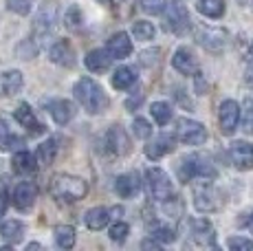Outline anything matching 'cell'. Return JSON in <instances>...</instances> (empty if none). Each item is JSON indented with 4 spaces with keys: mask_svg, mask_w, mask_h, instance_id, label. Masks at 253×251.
<instances>
[{
    "mask_svg": "<svg viewBox=\"0 0 253 251\" xmlns=\"http://www.w3.org/2000/svg\"><path fill=\"white\" fill-rule=\"evenodd\" d=\"M73 93H75V99L82 104V108L90 115L104 113L110 104L108 95L104 93V88H101L95 80H90V77H82V80L75 84Z\"/></svg>",
    "mask_w": 253,
    "mask_h": 251,
    "instance_id": "6da1fadb",
    "label": "cell"
},
{
    "mask_svg": "<svg viewBox=\"0 0 253 251\" xmlns=\"http://www.w3.org/2000/svg\"><path fill=\"white\" fill-rule=\"evenodd\" d=\"M48 192L55 201L62 203H75L80 199H84L86 192H88V185H86L84 178L73 176V174H55L51 178V185H48Z\"/></svg>",
    "mask_w": 253,
    "mask_h": 251,
    "instance_id": "7a4b0ae2",
    "label": "cell"
},
{
    "mask_svg": "<svg viewBox=\"0 0 253 251\" xmlns=\"http://www.w3.org/2000/svg\"><path fill=\"white\" fill-rule=\"evenodd\" d=\"M178 178L183 183L201 178V181H213L216 178V167L209 163V159H205L203 154H189L181 161L178 166Z\"/></svg>",
    "mask_w": 253,
    "mask_h": 251,
    "instance_id": "3957f363",
    "label": "cell"
},
{
    "mask_svg": "<svg viewBox=\"0 0 253 251\" xmlns=\"http://www.w3.org/2000/svg\"><path fill=\"white\" fill-rule=\"evenodd\" d=\"M145 190L152 201H168L172 196V181H169L168 172H163L161 167H148L145 170Z\"/></svg>",
    "mask_w": 253,
    "mask_h": 251,
    "instance_id": "277c9868",
    "label": "cell"
},
{
    "mask_svg": "<svg viewBox=\"0 0 253 251\" xmlns=\"http://www.w3.org/2000/svg\"><path fill=\"white\" fill-rule=\"evenodd\" d=\"M165 22H163V29L169 33H176L181 36L189 29V13H187V7L181 4L178 0H169L165 4Z\"/></svg>",
    "mask_w": 253,
    "mask_h": 251,
    "instance_id": "5b68a950",
    "label": "cell"
},
{
    "mask_svg": "<svg viewBox=\"0 0 253 251\" xmlns=\"http://www.w3.org/2000/svg\"><path fill=\"white\" fill-rule=\"evenodd\" d=\"M176 137L185 146H201V143L207 141V130H205V126L194 122V119H178Z\"/></svg>",
    "mask_w": 253,
    "mask_h": 251,
    "instance_id": "8992f818",
    "label": "cell"
},
{
    "mask_svg": "<svg viewBox=\"0 0 253 251\" xmlns=\"http://www.w3.org/2000/svg\"><path fill=\"white\" fill-rule=\"evenodd\" d=\"M194 205H196L198 211H205V214L216 211L220 207V194L209 181H203L201 185L194 187Z\"/></svg>",
    "mask_w": 253,
    "mask_h": 251,
    "instance_id": "52a82bcc",
    "label": "cell"
},
{
    "mask_svg": "<svg viewBox=\"0 0 253 251\" xmlns=\"http://www.w3.org/2000/svg\"><path fill=\"white\" fill-rule=\"evenodd\" d=\"M218 122H220V132L222 134H233L240 124V106L238 101L227 99L220 104V110H218Z\"/></svg>",
    "mask_w": 253,
    "mask_h": 251,
    "instance_id": "ba28073f",
    "label": "cell"
},
{
    "mask_svg": "<svg viewBox=\"0 0 253 251\" xmlns=\"http://www.w3.org/2000/svg\"><path fill=\"white\" fill-rule=\"evenodd\" d=\"M55 25H57V7L53 2H44L40 7V11H38V16H36L33 31H36V36L46 38L48 33L53 31V27Z\"/></svg>",
    "mask_w": 253,
    "mask_h": 251,
    "instance_id": "9c48e42d",
    "label": "cell"
},
{
    "mask_svg": "<svg viewBox=\"0 0 253 251\" xmlns=\"http://www.w3.org/2000/svg\"><path fill=\"white\" fill-rule=\"evenodd\" d=\"M36 199H38V187L33 185L31 181H20L13 187L11 201H13V205H16V209H20V211L31 209Z\"/></svg>",
    "mask_w": 253,
    "mask_h": 251,
    "instance_id": "30bf717a",
    "label": "cell"
},
{
    "mask_svg": "<svg viewBox=\"0 0 253 251\" xmlns=\"http://www.w3.org/2000/svg\"><path fill=\"white\" fill-rule=\"evenodd\" d=\"M196 40L198 44H203L209 51H220L227 44V33L220 29H211V27H196Z\"/></svg>",
    "mask_w": 253,
    "mask_h": 251,
    "instance_id": "8fae6325",
    "label": "cell"
},
{
    "mask_svg": "<svg viewBox=\"0 0 253 251\" xmlns=\"http://www.w3.org/2000/svg\"><path fill=\"white\" fill-rule=\"evenodd\" d=\"M189 225H192V240L198 247L216 249V234H213V227L207 218H194Z\"/></svg>",
    "mask_w": 253,
    "mask_h": 251,
    "instance_id": "7c38bea8",
    "label": "cell"
},
{
    "mask_svg": "<svg viewBox=\"0 0 253 251\" xmlns=\"http://www.w3.org/2000/svg\"><path fill=\"white\" fill-rule=\"evenodd\" d=\"M229 157H231V163L238 167V170L247 172L253 167V146L247 141H236L231 143L229 148Z\"/></svg>",
    "mask_w": 253,
    "mask_h": 251,
    "instance_id": "4fadbf2b",
    "label": "cell"
},
{
    "mask_svg": "<svg viewBox=\"0 0 253 251\" xmlns=\"http://www.w3.org/2000/svg\"><path fill=\"white\" fill-rule=\"evenodd\" d=\"M141 185H143V181H141L139 172H128V174L117 176L115 192L121 199H132V196H137L141 192Z\"/></svg>",
    "mask_w": 253,
    "mask_h": 251,
    "instance_id": "5bb4252c",
    "label": "cell"
},
{
    "mask_svg": "<svg viewBox=\"0 0 253 251\" xmlns=\"http://www.w3.org/2000/svg\"><path fill=\"white\" fill-rule=\"evenodd\" d=\"M106 146H108V150L117 154V157H124V154L130 152V139L121 126H113V128L106 132Z\"/></svg>",
    "mask_w": 253,
    "mask_h": 251,
    "instance_id": "9a60e30c",
    "label": "cell"
},
{
    "mask_svg": "<svg viewBox=\"0 0 253 251\" xmlns=\"http://www.w3.org/2000/svg\"><path fill=\"white\" fill-rule=\"evenodd\" d=\"M48 57H51L53 64L66 66V69H71V66L75 64V51H73L69 40H57L55 44L48 49Z\"/></svg>",
    "mask_w": 253,
    "mask_h": 251,
    "instance_id": "2e32d148",
    "label": "cell"
},
{
    "mask_svg": "<svg viewBox=\"0 0 253 251\" xmlns=\"http://www.w3.org/2000/svg\"><path fill=\"white\" fill-rule=\"evenodd\" d=\"M174 148H176V137H174V134L163 132V134H159L154 141H150L148 146H145V157H150V159H161L163 154L174 152Z\"/></svg>",
    "mask_w": 253,
    "mask_h": 251,
    "instance_id": "e0dca14e",
    "label": "cell"
},
{
    "mask_svg": "<svg viewBox=\"0 0 253 251\" xmlns=\"http://www.w3.org/2000/svg\"><path fill=\"white\" fill-rule=\"evenodd\" d=\"M172 66L183 75H196L198 73V60L187 46H181L172 57Z\"/></svg>",
    "mask_w": 253,
    "mask_h": 251,
    "instance_id": "ac0fdd59",
    "label": "cell"
},
{
    "mask_svg": "<svg viewBox=\"0 0 253 251\" xmlns=\"http://www.w3.org/2000/svg\"><path fill=\"white\" fill-rule=\"evenodd\" d=\"M46 110H48V115H51L53 122H55L57 126H66L73 119V115H75V106H73L69 99H53V101H48Z\"/></svg>",
    "mask_w": 253,
    "mask_h": 251,
    "instance_id": "d6986e66",
    "label": "cell"
},
{
    "mask_svg": "<svg viewBox=\"0 0 253 251\" xmlns=\"http://www.w3.org/2000/svg\"><path fill=\"white\" fill-rule=\"evenodd\" d=\"M13 117H16V122L22 126V128H27L31 134H42L44 132V126L38 122L36 113L31 110V106L29 104H20L16 108V113H13Z\"/></svg>",
    "mask_w": 253,
    "mask_h": 251,
    "instance_id": "ffe728a7",
    "label": "cell"
},
{
    "mask_svg": "<svg viewBox=\"0 0 253 251\" xmlns=\"http://www.w3.org/2000/svg\"><path fill=\"white\" fill-rule=\"evenodd\" d=\"M106 51H108V55L115 57V60L128 57L130 53H132V42H130L128 33H124V31L115 33V36L108 40V44H106Z\"/></svg>",
    "mask_w": 253,
    "mask_h": 251,
    "instance_id": "44dd1931",
    "label": "cell"
},
{
    "mask_svg": "<svg viewBox=\"0 0 253 251\" xmlns=\"http://www.w3.org/2000/svg\"><path fill=\"white\" fill-rule=\"evenodd\" d=\"M24 84V77L20 71H4L0 75V97H13L16 93H20Z\"/></svg>",
    "mask_w": 253,
    "mask_h": 251,
    "instance_id": "7402d4cb",
    "label": "cell"
},
{
    "mask_svg": "<svg viewBox=\"0 0 253 251\" xmlns=\"http://www.w3.org/2000/svg\"><path fill=\"white\" fill-rule=\"evenodd\" d=\"M11 167L16 174H31V172H36V167H38L36 154H31L29 150H18L11 159Z\"/></svg>",
    "mask_w": 253,
    "mask_h": 251,
    "instance_id": "603a6c76",
    "label": "cell"
},
{
    "mask_svg": "<svg viewBox=\"0 0 253 251\" xmlns=\"http://www.w3.org/2000/svg\"><path fill=\"white\" fill-rule=\"evenodd\" d=\"M110 62H113V57L108 55L106 49H95L86 55V66H88V71H92V73H104V71H108Z\"/></svg>",
    "mask_w": 253,
    "mask_h": 251,
    "instance_id": "cb8c5ba5",
    "label": "cell"
},
{
    "mask_svg": "<svg viewBox=\"0 0 253 251\" xmlns=\"http://www.w3.org/2000/svg\"><path fill=\"white\" fill-rule=\"evenodd\" d=\"M108 220H110V211L106 209V207H92V209H88L86 216H84L86 227L92 229V231L104 229V227L108 225Z\"/></svg>",
    "mask_w": 253,
    "mask_h": 251,
    "instance_id": "d4e9b609",
    "label": "cell"
},
{
    "mask_svg": "<svg viewBox=\"0 0 253 251\" xmlns=\"http://www.w3.org/2000/svg\"><path fill=\"white\" fill-rule=\"evenodd\" d=\"M20 146H24L22 139L11 132V128H9V124L4 119H0V152H9Z\"/></svg>",
    "mask_w": 253,
    "mask_h": 251,
    "instance_id": "484cf974",
    "label": "cell"
},
{
    "mask_svg": "<svg viewBox=\"0 0 253 251\" xmlns=\"http://www.w3.org/2000/svg\"><path fill=\"white\" fill-rule=\"evenodd\" d=\"M0 236L9 245H18L24 236V225L20 220H7V223H2V227H0Z\"/></svg>",
    "mask_w": 253,
    "mask_h": 251,
    "instance_id": "4316f807",
    "label": "cell"
},
{
    "mask_svg": "<svg viewBox=\"0 0 253 251\" xmlns=\"http://www.w3.org/2000/svg\"><path fill=\"white\" fill-rule=\"evenodd\" d=\"M134 82H137V73H134V69H130V66H119L113 75V86L119 90L130 88Z\"/></svg>",
    "mask_w": 253,
    "mask_h": 251,
    "instance_id": "83f0119b",
    "label": "cell"
},
{
    "mask_svg": "<svg viewBox=\"0 0 253 251\" xmlns=\"http://www.w3.org/2000/svg\"><path fill=\"white\" fill-rule=\"evenodd\" d=\"M55 154H57V141L55 139H46L44 143L38 146V152H36V161L42 163V166H51L55 161Z\"/></svg>",
    "mask_w": 253,
    "mask_h": 251,
    "instance_id": "f1b7e54d",
    "label": "cell"
},
{
    "mask_svg": "<svg viewBox=\"0 0 253 251\" xmlns=\"http://www.w3.org/2000/svg\"><path fill=\"white\" fill-rule=\"evenodd\" d=\"M198 11L207 18H220L225 13V0H198Z\"/></svg>",
    "mask_w": 253,
    "mask_h": 251,
    "instance_id": "f546056e",
    "label": "cell"
},
{
    "mask_svg": "<svg viewBox=\"0 0 253 251\" xmlns=\"http://www.w3.org/2000/svg\"><path fill=\"white\" fill-rule=\"evenodd\" d=\"M55 245L60 249H73V245H75V229L71 225H60L55 229Z\"/></svg>",
    "mask_w": 253,
    "mask_h": 251,
    "instance_id": "4dcf8cb0",
    "label": "cell"
},
{
    "mask_svg": "<svg viewBox=\"0 0 253 251\" xmlns=\"http://www.w3.org/2000/svg\"><path fill=\"white\" fill-rule=\"evenodd\" d=\"M150 236L161 245H169L176 240V231H174V227H169V225H154L152 231H150Z\"/></svg>",
    "mask_w": 253,
    "mask_h": 251,
    "instance_id": "1f68e13d",
    "label": "cell"
},
{
    "mask_svg": "<svg viewBox=\"0 0 253 251\" xmlns=\"http://www.w3.org/2000/svg\"><path fill=\"white\" fill-rule=\"evenodd\" d=\"M150 113H152L154 122H157L159 126H165L172 119V108H169L168 101H154L152 108H150Z\"/></svg>",
    "mask_w": 253,
    "mask_h": 251,
    "instance_id": "d6a6232c",
    "label": "cell"
},
{
    "mask_svg": "<svg viewBox=\"0 0 253 251\" xmlns=\"http://www.w3.org/2000/svg\"><path fill=\"white\" fill-rule=\"evenodd\" d=\"M132 36H134V40H141V42L152 40V38H154V27H152V22L134 20V22H132Z\"/></svg>",
    "mask_w": 253,
    "mask_h": 251,
    "instance_id": "836d02e7",
    "label": "cell"
},
{
    "mask_svg": "<svg viewBox=\"0 0 253 251\" xmlns=\"http://www.w3.org/2000/svg\"><path fill=\"white\" fill-rule=\"evenodd\" d=\"M240 119H242V130L253 132V97L245 99V106L240 110Z\"/></svg>",
    "mask_w": 253,
    "mask_h": 251,
    "instance_id": "e575fe53",
    "label": "cell"
},
{
    "mask_svg": "<svg viewBox=\"0 0 253 251\" xmlns=\"http://www.w3.org/2000/svg\"><path fill=\"white\" fill-rule=\"evenodd\" d=\"M165 4H168V0H141V9H143L145 13H152V16L163 13Z\"/></svg>",
    "mask_w": 253,
    "mask_h": 251,
    "instance_id": "d590c367",
    "label": "cell"
},
{
    "mask_svg": "<svg viewBox=\"0 0 253 251\" xmlns=\"http://www.w3.org/2000/svg\"><path fill=\"white\" fill-rule=\"evenodd\" d=\"M132 132H134V137H137V139H148L150 134H152V126L145 122V119L137 117L132 122Z\"/></svg>",
    "mask_w": 253,
    "mask_h": 251,
    "instance_id": "8d00e7d4",
    "label": "cell"
},
{
    "mask_svg": "<svg viewBox=\"0 0 253 251\" xmlns=\"http://www.w3.org/2000/svg\"><path fill=\"white\" fill-rule=\"evenodd\" d=\"M64 22H66V27L69 29H80L82 22H84V16H82L80 7H71L69 11H66V16H64Z\"/></svg>",
    "mask_w": 253,
    "mask_h": 251,
    "instance_id": "74e56055",
    "label": "cell"
},
{
    "mask_svg": "<svg viewBox=\"0 0 253 251\" xmlns=\"http://www.w3.org/2000/svg\"><path fill=\"white\" fill-rule=\"evenodd\" d=\"M128 231H130L128 225L121 223V220H117V223L110 227V240H115V243H124V240L128 238Z\"/></svg>",
    "mask_w": 253,
    "mask_h": 251,
    "instance_id": "f35d334b",
    "label": "cell"
},
{
    "mask_svg": "<svg viewBox=\"0 0 253 251\" xmlns=\"http://www.w3.org/2000/svg\"><path fill=\"white\" fill-rule=\"evenodd\" d=\"M7 7L18 16H27L31 11V0H7Z\"/></svg>",
    "mask_w": 253,
    "mask_h": 251,
    "instance_id": "ab89813d",
    "label": "cell"
},
{
    "mask_svg": "<svg viewBox=\"0 0 253 251\" xmlns=\"http://www.w3.org/2000/svg\"><path fill=\"white\" fill-rule=\"evenodd\" d=\"M110 2H113L117 16L121 18H128L130 11H132V0H110Z\"/></svg>",
    "mask_w": 253,
    "mask_h": 251,
    "instance_id": "60d3db41",
    "label": "cell"
},
{
    "mask_svg": "<svg viewBox=\"0 0 253 251\" xmlns=\"http://www.w3.org/2000/svg\"><path fill=\"white\" fill-rule=\"evenodd\" d=\"M227 247L233 249V251H251L253 249V243L251 240H247V238H229L227 240Z\"/></svg>",
    "mask_w": 253,
    "mask_h": 251,
    "instance_id": "b9f144b4",
    "label": "cell"
},
{
    "mask_svg": "<svg viewBox=\"0 0 253 251\" xmlns=\"http://www.w3.org/2000/svg\"><path fill=\"white\" fill-rule=\"evenodd\" d=\"M159 49H154V51H145V53H141V64H157V60H159Z\"/></svg>",
    "mask_w": 253,
    "mask_h": 251,
    "instance_id": "7bdbcfd3",
    "label": "cell"
},
{
    "mask_svg": "<svg viewBox=\"0 0 253 251\" xmlns=\"http://www.w3.org/2000/svg\"><path fill=\"white\" fill-rule=\"evenodd\" d=\"M7 207H9V194H7V190H4V187H0V220H2Z\"/></svg>",
    "mask_w": 253,
    "mask_h": 251,
    "instance_id": "ee69618b",
    "label": "cell"
},
{
    "mask_svg": "<svg viewBox=\"0 0 253 251\" xmlns=\"http://www.w3.org/2000/svg\"><path fill=\"white\" fill-rule=\"evenodd\" d=\"M141 247H143V249H159V247H161V243H157V240L150 236L148 240H143V243H141Z\"/></svg>",
    "mask_w": 253,
    "mask_h": 251,
    "instance_id": "f6af8a7d",
    "label": "cell"
},
{
    "mask_svg": "<svg viewBox=\"0 0 253 251\" xmlns=\"http://www.w3.org/2000/svg\"><path fill=\"white\" fill-rule=\"evenodd\" d=\"M242 227H247V229H249L251 234H253V214H249L245 220H242Z\"/></svg>",
    "mask_w": 253,
    "mask_h": 251,
    "instance_id": "bcb514c9",
    "label": "cell"
},
{
    "mask_svg": "<svg viewBox=\"0 0 253 251\" xmlns=\"http://www.w3.org/2000/svg\"><path fill=\"white\" fill-rule=\"evenodd\" d=\"M247 80H249V84L253 86V69H251V71H247Z\"/></svg>",
    "mask_w": 253,
    "mask_h": 251,
    "instance_id": "7dc6e473",
    "label": "cell"
},
{
    "mask_svg": "<svg viewBox=\"0 0 253 251\" xmlns=\"http://www.w3.org/2000/svg\"><path fill=\"white\" fill-rule=\"evenodd\" d=\"M249 60H251V64H253V44L249 46Z\"/></svg>",
    "mask_w": 253,
    "mask_h": 251,
    "instance_id": "c3c4849f",
    "label": "cell"
},
{
    "mask_svg": "<svg viewBox=\"0 0 253 251\" xmlns=\"http://www.w3.org/2000/svg\"><path fill=\"white\" fill-rule=\"evenodd\" d=\"M99 2H110V0H99Z\"/></svg>",
    "mask_w": 253,
    "mask_h": 251,
    "instance_id": "681fc988",
    "label": "cell"
}]
</instances>
